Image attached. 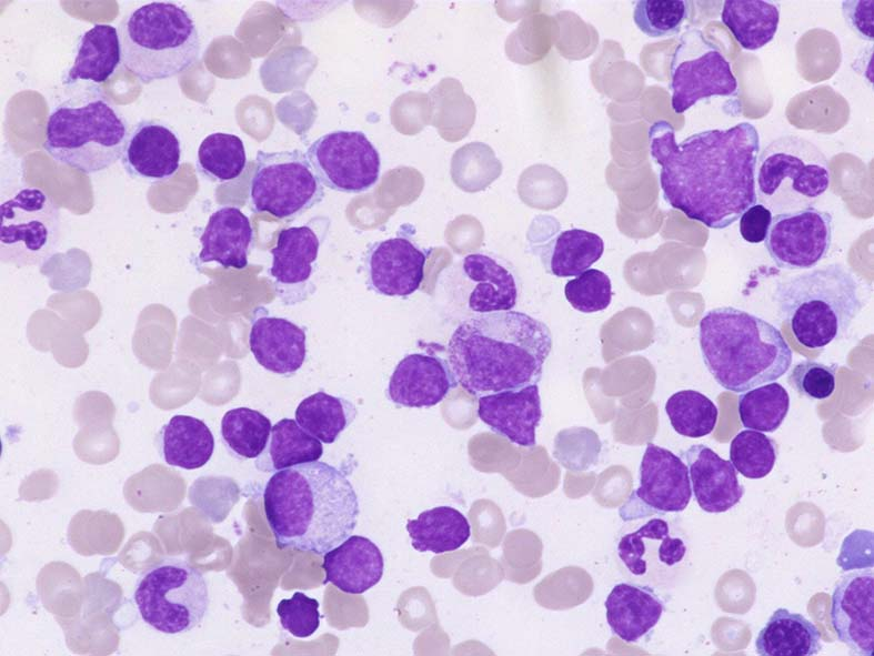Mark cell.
I'll use <instances>...</instances> for the list:
<instances>
[{"mask_svg":"<svg viewBox=\"0 0 874 656\" xmlns=\"http://www.w3.org/2000/svg\"><path fill=\"white\" fill-rule=\"evenodd\" d=\"M649 145L661 166L664 200L689 219L721 230L756 204L760 135L752 123L701 131L677 143L672 124L659 120L649 129Z\"/></svg>","mask_w":874,"mask_h":656,"instance_id":"1","label":"cell"},{"mask_svg":"<svg viewBox=\"0 0 874 656\" xmlns=\"http://www.w3.org/2000/svg\"><path fill=\"white\" fill-rule=\"evenodd\" d=\"M405 528L411 545L420 553H450L463 546L471 536V525L459 509L435 506L408 519Z\"/></svg>","mask_w":874,"mask_h":656,"instance_id":"32","label":"cell"},{"mask_svg":"<svg viewBox=\"0 0 874 656\" xmlns=\"http://www.w3.org/2000/svg\"><path fill=\"white\" fill-rule=\"evenodd\" d=\"M831 623L840 642L854 654L874 652V573L872 568L847 573L832 594Z\"/></svg>","mask_w":874,"mask_h":656,"instance_id":"18","label":"cell"},{"mask_svg":"<svg viewBox=\"0 0 874 656\" xmlns=\"http://www.w3.org/2000/svg\"><path fill=\"white\" fill-rule=\"evenodd\" d=\"M307 158L322 185L338 192L362 193L380 179V154L362 131L329 132L312 142Z\"/></svg>","mask_w":874,"mask_h":656,"instance_id":"14","label":"cell"},{"mask_svg":"<svg viewBox=\"0 0 874 656\" xmlns=\"http://www.w3.org/2000/svg\"><path fill=\"white\" fill-rule=\"evenodd\" d=\"M245 165V148L235 134L211 133L198 148L197 169L212 182L232 181L243 172Z\"/></svg>","mask_w":874,"mask_h":656,"instance_id":"38","label":"cell"},{"mask_svg":"<svg viewBox=\"0 0 874 656\" xmlns=\"http://www.w3.org/2000/svg\"><path fill=\"white\" fill-rule=\"evenodd\" d=\"M604 252V242L597 234L583 229L561 231L544 249L543 264L556 277L577 276Z\"/></svg>","mask_w":874,"mask_h":656,"instance_id":"35","label":"cell"},{"mask_svg":"<svg viewBox=\"0 0 874 656\" xmlns=\"http://www.w3.org/2000/svg\"><path fill=\"white\" fill-rule=\"evenodd\" d=\"M456 384L448 361L438 355L412 353L396 364L386 394L400 406L431 407L442 402Z\"/></svg>","mask_w":874,"mask_h":656,"instance_id":"23","label":"cell"},{"mask_svg":"<svg viewBox=\"0 0 874 656\" xmlns=\"http://www.w3.org/2000/svg\"><path fill=\"white\" fill-rule=\"evenodd\" d=\"M249 346L255 361L281 376L295 374L307 357L304 329L285 317L270 315L263 306L253 312Z\"/></svg>","mask_w":874,"mask_h":656,"instance_id":"22","label":"cell"},{"mask_svg":"<svg viewBox=\"0 0 874 656\" xmlns=\"http://www.w3.org/2000/svg\"><path fill=\"white\" fill-rule=\"evenodd\" d=\"M476 413L494 433L519 446L533 447L542 418L539 385L480 396Z\"/></svg>","mask_w":874,"mask_h":656,"instance_id":"24","label":"cell"},{"mask_svg":"<svg viewBox=\"0 0 874 656\" xmlns=\"http://www.w3.org/2000/svg\"><path fill=\"white\" fill-rule=\"evenodd\" d=\"M699 343L707 371L719 385L733 393L778 380L793 359L775 325L732 306L715 307L702 316Z\"/></svg>","mask_w":874,"mask_h":656,"instance_id":"4","label":"cell"},{"mask_svg":"<svg viewBox=\"0 0 874 656\" xmlns=\"http://www.w3.org/2000/svg\"><path fill=\"white\" fill-rule=\"evenodd\" d=\"M263 508L279 548L315 555L351 536L360 514L344 473L319 461L275 472L265 484Z\"/></svg>","mask_w":874,"mask_h":656,"instance_id":"3","label":"cell"},{"mask_svg":"<svg viewBox=\"0 0 874 656\" xmlns=\"http://www.w3.org/2000/svg\"><path fill=\"white\" fill-rule=\"evenodd\" d=\"M761 656H812L821 649V634L803 615L777 608L755 639Z\"/></svg>","mask_w":874,"mask_h":656,"instance_id":"30","label":"cell"},{"mask_svg":"<svg viewBox=\"0 0 874 656\" xmlns=\"http://www.w3.org/2000/svg\"><path fill=\"white\" fill-rule=\"evenodd\" d=\"M721 20L745 50L763 48L774 38L780 22V7L772 1H724Z\"/></svg>","mask_w":874,"mask_h":656,"instance_id":"34","label":"cell"},{"mask_svg":"<svg viewBox=\"0 0 874 656\" xmlns=\"http://www.w3.org/2000/svg\"><path fill=\"white\" fill-rule=\"evenodd\" d=\"M465 307L471 316L511 311L518 303L519 277L505 261L486 253H471L461 263Z\"/></svg>","mask_w":874,"mask_h":656,"instance_id":"21","label":"cell"},{"mask_svg":"<svg viewBox=\"0 0 874 656\" xmlns=\"http://www.w3.org/2000/svg\"><path fill=\"white\" fill-rule=\"evenodd\" d=\"M60 239V212L40 188L23 186L0 204V255L18 268L43 263Z\"/></svg>","mask_w":874,"mask_h":656,"instance_id":"10","label":"cell"},{"mask_svg":"<svg viewBox=\"0 0 874 656\" xmlns=\"http://www.w3.org/2000/svg\"><path fill=\"white\" fill-rule=\"evenodd\" d=\"M777 457L776 443L754 430L737 433L730 445V461L744 477L760 480L773 470Z\"/></svg>","mask_w":874,"mask_h":656,"instance_id":"41","label":"cell"},{"mask_svg":"<svg viewBox=\"0 0 874 656\" xmlns=\"http://www.w3.org/2000/svg\"><path fill=\"white\" fill-rule=\"evenodd\" d=\"M356 414L355 405L349 400L319 391L299 403L294 417L305 432L324 444H332Z\"/></svg>","mask_w":874,"mask_h":656,"instance_id":"36","label":"cell"},{"mask_svg":"<svg viewBox=\"0 0 874 656\" xmlns=\"http://www.w3.org/2000/svg\"><path fill=\"white\" fill-rule=\"evenodd\" d=\"M327 230L318 231L309 223L279 232L277 244L271 249L272 265L268 277L282 304L295 305L314 293L315 262Z\"/></svg>","mask_w":874,"mask_h":656,"instance_id":"17","label":"cell"},{"mask_svg":"<svg viewBox=\"0 0 874 656\" xmlns=\"http://www.w3.org/2000/svg\"><path fill=\"white\" fill-rule=\"evenodd\" d=\"M833 218L814 206L777 213L764 240L772 261L784 270H806L828 253Z\"/></svg>","mask_w":874,"mask_h":656,"instance_id":"16","label":"cell"},{"mask_svg":"<svg viewBox=\"0 0 874 656\" xmlns=\"http://www.w3.org/2000/svg\"><path fill=\"white\" fill-rule=\"evenodd\" d=\"M604 606L612 633L625 643L642 639L660 622L664 612V602L655 589L635 582L616 584Z\"/></svg>","mask_w":874,"mask_h":656,"instance_id":"27","label":"cell"},{"mask_svg":"<svg viewBox=\"0 0 874 656\" xmlns=\"http://www.w3.org/2000/svg\"><path fill=\"white\" fill-rule=\"evenodd\" d=\"M322 568L325 572L324 583H332L343 593L360 595L380 582L384 559L370 538L351 535L324 554Z\"/></svg>","mask_w":874,"mask_h":656,"instance_id":"26","label":"cell"},{"mask_svg":"<svg viewBox=\"0 0 874 656\" xmlns=\"http://www.w3.org/2000/svg\"><path fill=\"white\" fill-rule=\"evenodd\" d=\"M873 7L874 2L846 0L842 2V12L848 28L861 39L873 41Z\"/></svg>","mask_w":874,"mask_h":656,"instance_id":"47","label":"cell"},{"mask_svg":"<svg viewBox=\"0 0 874 656\" xmlns=\"http://www.w3.org/2000/svg\"><path fill=\"white\" fill-rule=\"evenodd\" d=\"M319 606L315 598L295 592L291 598L281 599L277 606L280 624L294 637H310L320 626Z\"/></svg>","mask_w":874,"mask_h":656,"instance_id":"45","label":"cell"},{"mask_svg":"<svg viewBox=\"0 0 874 656\" xmlns=\"http://www.w3.org/2000/svg\"><path fill=\"white\" fill-rule=\"evenodd\" d=\"M772 221V211L763 204L750 206L741 215L739 230L749 243H761L765 240Z\"/></svg>","mask_w":874,"mask_h":656,"instance_id":"48","label":"cell"},{"mask_svg":"<svg viewBox=\"0 0 874 656\" xmlns=\"http://www.w3.org/2000/svg\"><path fill=\"white\" fill-rule=\"evenodd\" d=\"M692 498L689 468L672 451L647 443L640 484L620 508L624 522L684 511Z\"/></svg>","mask_w":874,"mask_h":656,"instance_id":"15","label":"cell"},{"mask_svg":"<svg viewBox=\"0 0 874 656\" xmlns=\"http://www.w3.org/2000/svg\"><path fill=\"white\" fill-rule=\"evenodd\" d=\"M691 4L685 0H640L635 2L633 20L647 37H672L689 18Z\"/></svg>","mask_w":874,"mask_h":656,"instance_id":"42","label":"cell"},{"mask_svg":"<svg viewBox=\"0 0 874 656\" xmlns=\"http://www.w3.org/2000/svg\"><path fill=\"white\" fill-rule=\"evenodd\" d=\"M464 157V179L469 182L466 191L476 192L489 186L502 171V165L493 150L482 143L473 142L459 150Z\"/></svg>","mask_w":874,"mask_h":656,"instance_id":"46","label":"cell"},{"mask_svg":"<svg viewBox=\"0 0 874 656\" xmlns=\"http://www.w3.org/2000/svg\"><path fill=\"white\" fill-rule=\"evenodd\" d=\"M564 295L570 305L581 313L600 312L612 301V283L603 271L587 269L566 282Z\"/></svg>","mask_w":874,"mask_h":656,"instance_id":"43","label":"cell"},{"mask_svg":"<svg viewBox=\"0 0 874 656\" xmlns=\"http://www.w3.org/2000/svg\"><path fill=\"white\" fill-rule=\"evenodd\" d=\"M121 61V43L115 27L97 23L87 30L77 43L76 58L63 80L64 84L78 80L106 82Z\"/></svg>","mask_w":874,"mask_h":656,"instance_id":"31","label":"cell"},{"mask_svg":"<svg viewBox=\"0 0 874 656\" xmlns=\"http://www.w3.org/2000/svg\"><path fill=\"white\" fill-rule=\"evenodd\" d=\"M551 350L549 326L511 310L462 321L450 336L446 354L456 383L480 397L538 384Z\"/></svg>","mask_w":874,"mask_h":656,"instance_id":"2","label":"cell"},{"mask_svg":"<svg viewBox=\"0 0 874 656\" xmlns=\"http://www.w3.org/2000/svg\"><path fill=\"white\" fill-rule=\"evenodd\" d=\"M121 62L142 83L191 68L201 41L191 13L181 4L153 1L134 8L119 26Z\"/></svg>","mask_w":874,"mask_h":656,"instance_id":"6","label":"cell"},{"mask_svg":"<svg viewBox=\"0 0 874 656\" xmlns=\"http://www.w3.org/2000/svg\"><path fill=\"white\" fill-rule=\"evenodd\" d=\"M831 184L830 163L810 140L787 134L770 142L755 166L756 198L777 213L811 206Z\"/></svg>","mask_w":874,"mask_h":656,"instance_id":"8","label":"cell"},{"mask_svg":"<svg viewBox=\"0 0 874 656\" xmlns=\"http://www.w3.org/2000/svg\"><path fill=\"white\" fill-rule=\"evenodd\" d=\"M165 464L184 470L204 466L214 451V437L200 418L178 414L161 426L154 440Z\"/></svg>","mask_w":874,"mask_h":656,"instance_id":"29","label":"cell"},{"mask_svg":"<svg viewBox=\"0 0 874 656\" xmlns=\"http://www.w3.org/2000/svg\"><path fill=\"white\" fill-rule=\"evenodd\" d=\"M272 424L260 411L235 407L221 420V437L228 451L237 457L252 460L265 450Z\"/></svg>","mask_w":874,"mask_h":656,"instance_id":"37","label":"cell"},{"mask_svg":"<svg viewBox=\"0 0 874 656\" xmlns=\"http://www.w3.org/2000/svg\"><path fill=\"white\" fill-rule=\"evenodd\" d=\"M774 297L778 316L796 341L812 350L843 336L864 305L854 274L840 263L778 282Z\"/></svg>","mask_w":874,"mask_h":656,"instance_id":"5","label":"cell"},{"mask_svg":"<svg viewBox=\"0 0 874 656\" xmlns=\"http://www.w3.org/2000/svg\"><path fill=\"white\" fill-rule=\"evenodd\" d=\"M790 408L787 391L776 382L756 386L739 396L741 423L749 430L772 433L785 420Z\"/></svg>","mask_w":874,"mask_h":656,"instance_id":"39","label":"cell"},{"mask_svg":"<svg viewBox=\"0 0 874 656\" xmlns=\"http://www.w3.org/2000/svg\"><path fill=\"white\" fill-rule=\"evenodd\" d=\"M128 133L125 120L106 97L84 93L52 109L43 148L61 164L96 173L121 159Z\"/></svg>","mask_w":874,"mask_h":656,"instance_id":"7","label":"cell"},{"mask_svg":"<svg viewBox=\"0 0 874 656\" xmlns=\"http://www.w3.org/2000/svg\"><path fill=\"white\" fill-rule=\"evenodd\" d=\"M253 241L249 218L235 206H223L213 212L200 236L202 263L217 262L225 269L242 270Z\"/></svg>","mask_w":874,"mask_h":656,"instance_id":"28","label":"cell"},{"mask_svg":"<svg viewBox=\"0 0 874 656\" xmlns=\"http://www.w3.org/2000/svg\"><path fill=\"white\" fill-rule=\"evenodd\" d=\"M681 458L689 468L691 487L701 509L724 513L741 501L744 486L731 461L703 444L690 446Z\"/></svg>","mask_w":874,"mask_h":656,"instance_id":"25","label":"cell"},{"mask_svg":"<svg viewBox=\"0 0 874 656\" xmlns=\"http://www.w3.org/2000/svg\"><path fill=\"white\" fill-rule=\"evenodd\" d=\"M133 599L148 625L174 635L202 622L209 607V591L197 568L183 559L165 558L140 576Z\"/></svg>","mask_w":874,"mask_h":656,"instance_id":"9","label":"cell"},{"mask_svg":"<svg viewBox=\"0 0 874 656\" xmlns=\"http://www.w3.org/2000/svg\"><path fill=\"white\" fill-rule=\"evenodd\" d=\"M649 516L642 525L622 527L615 555L631 582L660 587L682 565L687 553L684 538L664 517Z\"/></svg>","mask_w":874,"mask_h":656,"instance_id":"13","label":"cell"},{"mask_svg":"<svg viewBox=\"0 0 874 656\" xmlns=\"http://www.w3.org/2000/svg\"><path fill=\"white\" fill-rule=\"evenodd\" d=\"M426 259L428 252L403 236L375 242L363 261L366 284L380 295L409 296L424 279Z\"/></svg>","mask_w":874,"mask_h":656,"instance_id":"19","label":"cell"},{"mask_svg":"<svg viewBox=\"0 0 874 656\" xmlns=\"http://www.w3.org/2000/svg\"><path fill=\"white\" fill-rule=\"evenodd\" d=\"M838 366L805 360L796 363L787 375V383L801 395L811 400H825L835 390Z\"/></svg>","mask_w":874,"mask_h":656,"instance_id":"44","label":"cell"},{"mask_svg":"<svg viewBox=\"0 0 874 656\" xmlns=\"http://www.w3.org/2000/svg\"><path fill=\"white\" fill-rule=\"evenodd\" d=\"M671 105L683 113L711 97L737 98L739 84L720 48L696 28L686 30L674 49L670 65Z\"/></svg>","mask_w":874,"mask_h":656,"instance_id":"12","label":"cell"},{"mask_svg":"<svg viewBox=\"0 0 874 656\" xmlns=\"http://www.w3.org/2000/svg\"><path fill=\"white\" fill-rule=\"evenodd\" d=\"M665 413L673 430L691 438L712 433L719 415L713 401L694 390H682L672 394L665 403Z\"/></svg>","mask_w":874,"mask_h":656,"instance_id":"40","label":"cell"},{"mask_svg":"<svg viewBox=\"0 0 874 656\" xmlns=\"http://www.w3.org/2000/svg\"><path fill=\"white\" fill-rule=\"evenodd\" d=\"M323 196V185L302 151H258L250 181L254 212L292 219L320 203Z\"/></svg>","mask_w":874,"mask_h":656,"instance_id":"11","label":"cell"},{"mask_svg":"<svg viewBox=\"0 0 874 656\" xmlns=\"http://www.w3.org/2000/svg\"><path fill=\"white\" fill-rule=\"evenodd\" d=\"M321 441L305 432L295 420L282 418L272 425L265 450L255 458L261 472H278L321 458Z\"/></svg>","mask_w":874,"mask_h":656,"instance_id":"33","label":"cell"},{"mask_svg":"<svg viewBox=\"0 0 874 656\" xmlns=\"http://www.w3.org/2000/svg\"><path fill=\"white\" fill-rule=\"evenodd\" d=\"M181 157L180 139L170 127L143 120L128 133L121 163L131 178L157 182L174 175Z\"/></svg>","mask_w":874,"mask_h":656,"instance_id":"20","label":"cell"}]
</instances>
